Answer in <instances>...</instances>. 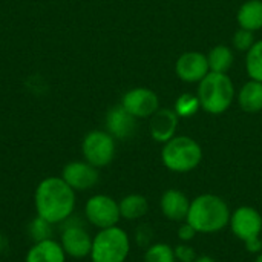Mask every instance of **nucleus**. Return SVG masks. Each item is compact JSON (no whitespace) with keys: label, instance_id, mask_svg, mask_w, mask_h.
<instances>
[{"label":"nucleus","instance_id":"nucleus-1","mask_svg":"<svg viewBox=\"0 0 262 262\" xmlns=\"http://www.w3.org/2000/svg\"><path fill=\"white\" fill-rule=\"evenodd\" d=\"M75 190L61 177L41 180L34 193L37 216L54 224L66 223L75 210Z\"/></svg>","mask_w":262,"mask_h":262},{"label":"nucleus","instance_id":"nucleus-2","mask_svg":"<svg viewBox=\"0 0 262 262\" xmlns=\"http://www.w3.org/2000/svg\"><path fill=\"white\" fill-rule=\"evenodd\" d=\"M230 210L226 201L216 195L206 193L190 201L186 221L198 233H215L230 223Z\"/></svg>","mask_w":262,"mask_h":262},{"label":"nucleus","instance_id":"nucleus-3","mask_svg":"<svg viewBox=\"0 0 262 262\" xmlns=\"http://www.w3.org/2000/svg\"><path fill=\"white\" fill-rule=\"evenodd\" d=\"M198 100L201 109L212 115L224 114L235 98V86L227 74L209 72L198 83Z\"/></svg>","mask_w":262,"mask_h":262},{"label":"nucleus","instance_id":"nucleus-4","mask_svg":"<svg viewBox=\"0 0 262 262\" xmlns=\"http://www.w3.org/2000/svg\"><path fill=\"white\" fill-rule=\"evenodd\" d=\"M161 160L169 170L186 173L198 167L203 160V149L193 138L175 135L172 140L164 143Z\"/></svg>","mask_w":262,"mask_h":262},{"label":"nucleus","instance_id":"nucleus-5","mask_svg":"<svg viewBox=\"0 0 262 262\" xmlns=\"http://www.w3.org/2000/svg\"><path fill=\"white\" fill-rule=\"evenodd\" d=\"M130 252V239L127 233L114 226L101 229L92 239L91 261L92 262H124Z\"/></svg>","mask_w":262,"mask_h":262},{"label":"nucleus","instance_id":"nucleus-6","mask_svg":"<svg viewBox=\"0 0 262 262\" xmlns=\"http://www.w3.org/2000/svg\"><path fill=\"white\" fill-rule=\"evenodd\" d=\"M230 229L236 238L246 243L249 252H259L262 249V243L259 241V235L262 232V216L261 213L249 206L236 209L230 215Z\"/></svg>","mask_w":262,"mask_h":262},{"label":"nucleus","instance_id":"nucleus-7","mask_svg":"<svg viewBox=\"0 0 262 262\" xmlns=\"http://www.w3.org/2000/svg\"><path fill=\"white\" fill-rule=\"evenodd\" d=\"M81 154L94 167H106L115 157V138L107 130H91L83 138Z\"/></svg>","mask_w":262,"mask_h":262},{"label":"nucleus","instance_id":"nucleus-8","mask_svg":"<svg viewBox=\"0 0 262 262\" xmlns=\"http://www.w3.org/2000/svg\"><path fill=\"white\" fill-rule=\"evenodd\" d=\"M84 216L88 223L98 230L109 229L117 226L121 218L120 206L114 198L107 195H94L86 201Z\"/></svg>","mask_w":262,"mask_h":262},{"label":"nucleus","instance_id":"nucleus-9","mask_svg":"<svg viewBox=\"0 0 262 262\" xmlns=\"http://www.w3.org/2000/svg\"><path fill=\"white\" fill-rule=\"evenodd\" d=\"M92 236L80 223L66 224L61 230L60 244L66 253V256L81 259L91 255L92 249Z\"/></svg>","mask_w":262,"mask_h":262},{"label":"nucleus","instance_id":"nucleus-10","mask_svg":"<svg viewBox=\"0 0 262 262\" xmlns=\"http://www.w3.org/2000/svg\"><path fill=\"white\" fill-rule=\"evenodd\" d=\"M121 106L135 118H150L160 109V100L152 89L134 88L123 95Z\"/></svg>","mask_w":262,"mask_h":262},{"label":"nucleus","instance_id":"nucleus-11","mask_svg":"<svg viewBox=\"0 0 262 262\" xmlns=\"http://www.w3.org/2000/svg\"><path fill=\"white\" fill-rule=\"evenodd\" d=\"M175 72L186 83H200L210 72L207 55L198 51H189L181 54L177 60Z\"/></svg>","mask_w":262,"mask_h":262},{"label":"nucleus","instance_id":"nucleus-12","mask_svg":"<svg viewBox=\"0 0 262 262\" xmlns=\"http://www.w3.org/2000/svg\"><path fill=\"white\" fill-rule=\"evenodd\" d=\"M61 178L75 192H83L92 189L98 183V169L88 161H71L64 166Z\"/></svg>","mask_w":262,"mask_h":262},{"label":"nucleus","instance_id":"nucleus-13","mask_svg":"<svg viewBox=\"0 0 262 262\" xmlns=\"http://www.w3.org/2000/svg\"><path fill=\"white\" fill-rule=\"evenodd\" d=\"M178 115L173 109H158L150 117V135L158 143H167L177 134Z\"/></svg>","mask_w":262,"mask_h":262},{"label":"nucleus","instance_id":"nucleus-14","mask_svg":"<svg viewBox=\"0 0 262 262\" xmlns=\"http://www.w3.org/2000/svg\"><path fill=\"white\" fill-rule=\"evenodd\" d=\"M137 127V118L130 115L121 104L114 106L106 115V130L114 138H129Z\"/></svg>","mask_w":262,"mask_h":262},{"label":"nucleus","instance_id":"nucleus-15","mask_svg":"<svg viewBox=\"0 0 262 262\" xmlns=\"http://www.w3.org/2000/svg\"><path fill=\"white\" fill-rule=\"evenodd\" d=\"M160 207L163 215L170 221H184L189 215L190 201L189 198L177 189H169L163 193Z\"/></svg>","mask_w":262,"mask_h":262},{"label":"nucleus","instance_id":"nucleus-16","mask_svg":"<svg viewBox=\"0 0 262 262\" xmlns=\"http://www.w3.org/2000/svg\"><path fill=\"white\" fill-rule=\"evenodd\" d=\"M25 262H66V253L60 241L49 238L35 241L28 250Z\"/></svg>","mask_w":262,"mask_h":262},{"label":"nucleus","instance_id":"nucleus-17","mask_svg":"<svg viewBox=\"0 0 262 262\" xmlns=\"http://www.w3.org/2000/svg\"><path fill=\"white\" fill-rule=\"evenodd\" d=\"M238 103L247 114H258L262 111V83L249 80L243 84L238 94Z\"/></svg>","mask_w":262,"mask_h":262},{"label":"nucleus","instance_id":"nucleus-18","mask_svg":"<svg viewBox=\"0 0 262 262\" xmlns=\"http://www.w3.org/2000/svg\"><path fill=\"white\" fill-rule=\"evenodd\" d=\"M239 28L252 32L262 29V0H247L241 5L236 14Z\"/></svg>","mask_w":262,"mask_h":262},{"label":"nucleus","instance_id":"nucleus-19","mask_svg":"<svg viewBox=\"0 0 262 262\" xmlns=\"http://www.w3.org/2000/svg\"><path fill=\"white\" fill-rule=\"evenodd\" d=\"M120 215L121 218L127 220V221H135L143 218L147 210H149V203L143 195L138 193H132L124 196L120 203Z\"/></svg>","mask_w":262,"mask_h":262},{"label":"nucleus","instance_id":"nucleus-20","mask_svg":"<svg viewBox=\"0 0 262 262\" xmlns=\"http://www.w3.org/2000/svg\"><path fill=\"white\" fill-rule=\"evenodd\" d=\"M233 60H235L233 51L226 45H218V46L212 48L207 54L210 72L227 74L233 64Z\"/></svg>","mask_w":262,"mask_h":262},{"label":"nucleus","instance_id":"nucleus-21","mask_svg":"<svg viewBox=\"0 0 262 262\" xmlns=\"http://www.w3.org/2000/svg\"><path fill=\"white\" fill-rule=\"evenodd\" d=\"M246 71L250 80L262 83V40L246 52Z\"/></svg>","mask_w":262,"mask_h":262},{"label":"nucleus","instance_id":"nucleus-22","mask_svg":"<svg viewBox=\"0 0 262 262\" xmlns=\"http://www.w3.org/2000/svg\"><path fill=\"white\" fill-rule=\"evenodd\" d=\"M201 109V104H200V100H198V95H193V94H183L180 95V98L177 100L175 103V112L178 117H193L198 111Z\"/></svg>","mask_w":262,"mask_h":262},{"label":"nucleus","instance_id":"nucleus-23","mask_svg":"<svg viewBox=\"0 0 262 262\" xmlns=\"http://www.w3.org/2000/svg\"><path fill=\"white\" fill-rule=\"evenodd\" d=\"M144 262H177L175 250L163 243L154 244L147 249L144 255Z\"/></svg>","mask_w":262,"mask_h":262},{"label":"nucleus","instance_id":"nucleus-24","mask_svg":"<svg viewBox=\"0 0 262 262\" xmlns=\"http://www.w3.org/2000/svg\"><path fill=\"white\" fill-rule=\"evenodd\" d=\"M29 235L34 239V243L35 241L49 239V238H52V224L48 223V221H45L43 218L37 216L29 224Z\"/></svg>","mask_w":262,"mask_h":262},{"label":"nucleus","instance_id":"nucleus-25","mask_svg":"<svg viewBox=\"0 0 262 262\" xmlns=\"http://www.w3.org/2000/svg\"><path fill=\"white\" fill-rule=\"evenodd\" d=\"M255 32L249 31V29H243L239 28L235 35H233V48L241 51V52H247L256 41H255Z\"/></svg>","mask_w":262,"mask_h":262},{"label":"nucleus","instance_id":"nucleus-26","mask_svg":"<svg viewBox=\"0 0 262 262\" xmlns=\"http://www.w3.org/2000/svg\"><path fill=\"white\" fill-rule=\"evenodd\" d=\"M173 250H175L177 261L193 262L195 261V258H196V255H195V250H193L190 246H187V244H180V246H177Z\"/></svg>","mask_w":262,"mask_h":262},{"label":"nucleus","instance_id":"nucleus-27","mask_svg":"<svg viewBox=\"0 0 262 262\" xmlns=\"http://www.w3.org/2000/svg\"><path fill=\"white\" fill-rule=\"evenodd\" d=\"M198 232L189 224V223H186V224H183L180 229H178V238L183 241V243H189V241H192L193 238H195V235H196Z\"/></svg>","mask_w":262,"mask_h":262},{"label":"nucleus","instance_id":"nucleus-28","mask_svg":"<svg viewBox=\"0 0 262 262\" xmlns=\"http://www.w3.org/2000/svg\"><path fill=\"white\" fill-rule=\"evenodd\" d=\"M196 262H213L212 259H209V258H201V259H198Z\"/></svg>","mask_w":262,"mask_h":262},{"label":"nucleus","instance_id":"nucleus-29","mask_svg":"<svg viewBox=\"0 0 262 262\" xmlns=\"http://www.w3.org/2000/svg\"><path fill=\"white\" fill-rule=\"evenodd\" d=\"M255 262H262V253H259V255H258V258H256V261Z\"/></svg>","mask_w":262,"mask_h":262}]
</instances>
